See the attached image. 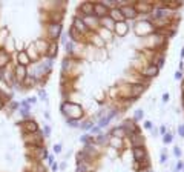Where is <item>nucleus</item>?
Instances as JSON below:
<instances>
[{"label": "nucleus", "mask_w": 184, "mask_h": 172, "mask_svg": "<svg viewBox=\"0 0 184 172\" xmlns=\"http://www.w3.org/2000/svg\"><path fill=\"white\" fill-rule=\"evenodd\" d=\"M63 106H65V108H69V112H66L68 117H69V120L77 118V117L82 115V108H80L78 105H74V103H65Z\"/></svg>", "instance_id": "nucleus-1"}, {"label": "nucleus", "mask_w": 184, "mask_h": 172, "mask_svg": "<svg viewBox=\"0 0 184 172\" xmlns=\"http://www.w3.org/2000/svg\"><path fill=\"white\" fill-rule=\"evenodd\" d=\"M94 12L97 17H106L107 15V6L104 3H95L94 5Z\"/></svg>", "instance_id": "nucleus-2"}, {"label": "nucleus", "mask_w": 184, "mask_h": 172, "mask_svg": "<svg viewBox=\"0 0 184 172\" xmlns=\"http://www.w3.org/2000/svg\"><path fill=\"white\" fill-rule=\"evenodd\" d=\"M134 158H135V161H140L141 163V160H146L147 157H146V151H144V148H134Z\"/></svg>", "instance_id": "nucleus-3"}, {"label": "nucleus", "mask_w": 184, "mask_h": 172, "mask_svg": "<svg viewBox=\"0 0 184 172\" xmlns=\"http://www.w3.org/2000/svg\"><path fill=\"white\" fill-rule=\"evenodd\" d=\"M120 11L121 12H124V17H129V19H134V17H137V9L134 8V6H123V8H120Z\"/></svg>", "instance_id": "nucleus-4"}, {"label": "nucleus", "mask_w": 184, "mask_h": 172, "mask_svg": "<svg viewBox=\"0 0 184 172\" xmlns=\"http://www.w3.org/2000/svg\"><path fill=\"white\" fill-rule=\"evenodd\" d=\"M157 74H158V68L155 65H150L143 71V75H146V77H155Z\"/></svg>", "instance_id": "nucleus-5"}, {"label": "nucleus", "mask_w": 184, "mask_h": 172, "mask_svg": "<svg viewBox=\"0 0 184 172\" xmlns=\"http://www.w3.org/2000/svg\"><path fill=\"white\" fill-rule=\"evenodd\" d=\"M131 91H132V97H134V98H137L140 94H143L144 86H143V85H134V86H131Z\"/></svg>", "instance_id": "nucleus-6"}, {"label": "nucleus", "mask_w": 184, "mask_h": 172, "mask_svg": "<svg viewBox=\"0 0 184 172\" xmlns=\"http://www.w3.org/2000/svg\"><path fill=\"white\" fill-rule=\"evenodd\" d=\"M131 140H132V144H134V148H140V146L143 144V135H138V134H132Z\"/></svg>", "instance_id": "nucleus-7"}, {"label": "nucleus", "mask_w": 184, "mask_h": 172, "mask_svg": "<svg viewBox=\"0 0 184 172\" xmlns=\"http://www.w3.org/2000/svg\"><path fill=\"white\" fill-rule=\"evenodd\" d=\"M60 29H61L60 25H51V26H49V36H51L52 39L57 37V36L60 34Z\"/></svg>", "instance_id": "nucleus-8"}, {"label": "nucleus", "mask_w": 184, "mask_h": 172, "mask_svg": "<svg viewBox=\"0 0 184 172\" xmlns=\"http://www.w3.org/2000/svg\"><path fill=\"white\" fill-rule=\"evenodd\" d=\"M19 60H20V65H22V66H26V65L29 63V58H28V55H26L25 52H20V54H19Z\"/></svg>", "instance_id": "nucleus-9"}, {"label": "nucleus", "mask_w": 184, "mask_h": 172, "mask_svg": "<svg viewBox=\"0 0 184 172\" xmlns=\"http://www.w3.org/2000/svg\"><path fill=\"white\" fill-rule=\"evenodd\" d=\"M25 75H26V69H25V66H17V79L19 80H22V79H25Z\"/></svg>", "instance_id": "nucleus-10"}, {"label": "nucleus", "mask_w": 184, "mask_h": 172, "mask_svg": "<svg viewBox=\"0 0 184 172\" xmlns=\"http://www.w3.org/2000/svg\"><path fill=\"white\" fill-rule=\"evenodd\" d=\"M80 9H82V11H83L85 14H91L92 9H94V5H92V3H83Z\"/></svg>", "instance_id": "nucleus-11"}, {"label": "nucleus", "mask_w": 184, "mask_h": 172, "mask_svg": "<svg viewBox=\"0 0 184 172\" xmlns=\"http://www.w3.org/2000/svg\"><path fill=\"white\" fill-rule=\"evenodd\" d=\"M112 134H114V135H115V137H118V138H123V137H124V135H126V131H124V129H123V126H121V128L115 129V131H114V132H112Z\"/></svg>", "instance_id": "nucleus-12"}, {"label": "nucleus", "mask_w": 184, "mask_h": 172, "mask_svg": "<svg viewBox=\"0 0 184 172\" xmlns=\"http://www.w3.org/2000/svg\"><path fill=\"white\" fill-rule=\"evenodd\" d=\"M112 19H117V20H121V19H123V15H121V11H120L118 8L112 9Z\"/></svg>", "instance_id": "nucleus-13"}, {"label": "nucleus", "mask_w": 184, "mask_h": 172, "mask_svg": "<svg viewBox=\"0 0 184 172\" xmlns=\"http://www.w3.org/2000/svg\"><path fill=\"white\" fill-rule=\"evenodd\" d=\"M6 62H8V55H6V52H0V68L2 66H5L6 65Z\"/></svg>", "instance_id": "nucleus-14"}, {"label": "nucleus", "mask_w": 184, "mask_h": 172, "mask_svg": "<svg viewBox=\"0 0 184 172\" xmlns=\"http://www.w3.org/2000/svg\"><path fill=\"white\" fill-rule=\"evenodd\" d=\"M25 125H26V129L31 131V132H36V131H37V125H36L34 122H28V123H25Z\"/></svg>", "instance_id": "nucleus-15"}, {"label": "nucleus", "mask_w": 184, "mask_h": 172, "mask_svg": "<svg viewBox=\"0 0 184 172\" xmlns=\"http://www.w3.org/2000/svg\"><path fill=\"white\" fill-rule=\"evenodd\" d=\"M128 31V26L124 23H118V34L120 36H124V32Z\"/></svg>", "instance_id": "nucleus-16"}, {"label": "nucleus", "mask_w": 184, "mask_h": 172, "mask_svg": "<svg viewBox=\"0 0 184 172\" xmlns=\"http://www.w3.org/2000/svg\"><path fill=\"white\" fill-rule=\"evenodd\" d=\"M75 28H77V29H82V31H85V22H82V20L75 19Z\"/></svg>", "instance_id": "nucleus-17"}, {"label": "nucleus", "mask_w": 184, "mask_h": 172, "mask_svg": "<svg viewBox=\"0 0 184 172\" xmlns=\"http://www.w3.org/2000/svg\"><path fill=\"white\" fill-rule=\"evenodd\" d=\"M71 37H72L74 40H80V37H82V36H80V34L75 31V28H74V29H71Z\"/></svg>", "instance_id": "nucleus-18"}, {"label": "nucleus", "mask_w": 184, "mask_h": 172, "mask_svg": "<svg viewBox=\"0 0 184 172\" xmlns=\"http://www.w3.org/2000/svg\"><path fill=\"white\" fill-rule=\"evenodd\" d=\"M163 140H164V143H170V141H172V137H170V135H166Z\"/></svg>", "instance_id": "nucleus-19"}, {"label": "nucleus", "mask_w": 184, "mask_h": 172, "mask_svg": "<svg viewBox=\"0 0 184 172\" xmlns=\"http://www.w3.org/2000/svg\"><path fill=\"white\" fill-rule=\"evenodd\" d=\"M141 117H143V111H137V112H135V118H141Z\"/></svg>", "instance_id": "nucleus-20"}, {"label": "nucleus", "mask_w": 184, "mask_h": 172, "mask_svg": "<svg viewBox=\"0 0 184 172\" xmlns=\"http://www.w3.org/2000/svg\"><path fill=\"white\" fill-rule=\"evenodd\" d=\"M54 151H55V152L58 154V152L61 151V146H60V144H57V146H54Z\"/></svg>", "instance_id": "nucleus-21"}, {"label": "nucleus", "mask_w": 184, "mask_h": 172, "mask_svg": "<svg viewBox=\"0 0 184 172\" xmlns=\"http://www.w3.org/2000/svg\"><path fill=\"white\" fill-rule=\"evenodd\" d=\"M178 132H180L181 137H184V126H180V128H178Z\"/></svg>", "instance_id": "nucleus-22"}, {"label": "nucleus", "mask_w": 184, "mask_h": 172, "mask_svg": "<svg viewBox=\"0 0 184 172\" xmlns=\"http://www.w3.org/2000/svg\"><path fill=\"white\" fill-rule=\"evenodd\" d=\"M175 155H177V157H180V155H181V151H180L178 148H175Z\"/></svg>", "instance_id": "nucleus-23"}, {"label": "nucleus", "mask_w": 184, "mask_h": 172, "mask_svg": "<svg viewBox=\"0 0 184 172\" xmlns=\"http://www.w3.org/2000/svg\"><path fill=\"white\" fill-rule=\"evenodd\" d=\"M144 126H146L147 129H150V128H152V123H150V122H146V123H144Z\"/></svg>", "instance_id": "nucleus-24"}, {"label": "nucleus", "mask_w": 184, "mask_h": 172, "mask_svg": "<svg viewBox=\"0 0 184 172\" xmlns=\"http://www.w3.org/2000/svg\"><path fill=\"white\" fill-rule=\"evenodd\" d=\"M175 79H177V80L181 79V72H177V74H175Z\"/></svg>", "instance_id": "nucleus-25"}, {"label": "nucleus", "mask_w": 184, "mask_h": 172, "mask_svg": "<svg viewBox=\"0 0 184 172\" xmlns=\"http://www.w3.org/2000/svg\"><path fill=\"white\" fill-rule=\"evenodd\" d=\"M163 100H164V101H167V100H169V95H167V94H164V95H163Z\"/></svg>", "instance_id": "nucleus-26"}, {"label": "nucleus", "mask_w": 184, "mask_h": 172, "mask_svg": "<svg viewBox=\"0 0 184 172\" xmlns=\"http://www.w3.org/2000/svg\"><path fill=\"white\" fill-rule=\"evenodd\" d=\"M140 172H150V171H149V169H141Z\"/></svg>", "instance_id": "nucleus-27"}, {"label": "nucleus", "mask_w": 184, "mask_h": 172, "mask_svg": "<svg viewBox=\"0 0 184 172\" xmlns=\"http://www.w3.org/2000/svg\"><path fill=\"white\" fill-rule=\"evenodd\" d=\"M2 105H3V103H2V100H0V108H2Z\"/></svg>", "instance_id": "nucleus-28"}]
</instances>
